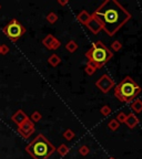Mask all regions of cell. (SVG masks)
<instances>
[{"label":"cell","mask_w":142,"mask_h":159,"mask_svg":"<svg viewBox=\"0 0 142 159\" xmlns=\"http://www.w3.org/2000/svg\"><path fill=\"white\" fill-rule=\"evenodd\" d=\"M89 148H88L87 146H85V145H83V146H81L79 148V152H80V155H82V156H87L88 154H89Z\"/></svg>","instance_id":"cb8c5ba5"},{"label":"cell","mask_w":142,"mask_h":159,"mask_svg":"<svg viewBox=\"0 0 142 159\" xmlns=\"http://www.w3.org/2000/svg\"><path fill=\"white\" fill-rule=\"evenodd\" d=\"M113 53L103 44L101 41H97L92 44V48L86 53V57L89 59V63L95 69H100L112 57Z\"/></svg>","instance_id":"277c9868"},{"label":"cell","mask_w":142,"mask_h":159,"mask_svg":"<svg viewBox=\"0 0 142 159\" xmlns=\"http://www.w3.org/2000/svg\"><path fill=\"white\" fill-rule=\"evenodd\" d=\"M0 54H1V44H0Z\"/></svg>","instance_id":"83f0119b"},{"label":"cell","mask_w":142,"mask_h":159,"mask_svg":"<svg viewBox=\"0 0 142 159\" xmlns=\"http://www.w3.org/2000/svg\"><path fill=\"white\" fill-rule=\"evenodd\" d=\"M140 92H141V87L130 76H125L115 89V97L121 102L125 103L133 101Z\"/></svg>","instance_id":"3957f363"},{"label":"cell","mask_w":142,"mask_h":159,"mask_svg":"<svg viewBox=\"0 0 142 159\" xmlns=\"http://www.w3.org/2000/svg\"><path fill=\"white\" fill-rule=\"evenodd\" d=\"M56 150H57L58 152H59V155L60 156H66V155L68 154V152H69V148H68L67 146H66V145H60L59 146V148L58 149H56Z\"/></svg>","instance_id":"e0dca14e"},{"label":"cell","mask_w":142,"mask_h":159,"mask_svg":"<svg viewBox=\"0 0 142 159\" xmlns=\"http://www.w3.org/2000/svg\"><path fill=\"white\" fill-rule=\"evenodd\" d=\"M91 17L97 20L101 25L103 31L107 32V34L110 37L115 34V32L119 31L120 28L131 19V15L129 11L115 0L103 1L95 10Z\"/></svg>","instance_id":"6da1fadb"},{"label":"cell","mask_w":142,"mask_h":159,"mask_svg":"<svg viewBox=\"0 0 142 159\" xmlns=\"http://www.w3.org/2000/svg\"><path fill=\"white\" fill-rule=\"evenodd\" d=\"M131 108L137 113L142 112V101L141 99H135V101H133L132 105H131Z\"/></svg>","instance_id":"5bb4252c"},{"label":"cell","mask_w":142,"mask_h":159,"mask_svg":"<svg viewBox=\"0 0 142 159\" xmlns=\"http://www.w3.org/2000/svg\"><path fill=\"white\" fill-rule=\"evenodd\" d=\"M48 62H49V64L51 65V66L56 67L59 65V63L61 62V60H60V57H58L57 54H52L49 59H48Z\"/></svg>","instance_id":"4fadbf2b"},{"label":"cell","mask_w":142,"mask_h":159,"mask_svg":"<svg viewBox=\"0 0 142 159\" xmlns=\"http://www.w3.org/2000/svg\"><path fill=\"white\" fill-rule=\"evenodd\" d=\"M125 118H127V115L125 114V113H119L118 114V116H117V120L119 123H125Z\"/></svg>","instance_id":"d4e9b609"},{"label":"cell","mask_w":142,"mask_h":159,"mask_svg":"<svg viewBox=\"0 0 142 159\" xmlns=\"http://www.w3.org/2000/svg\"><path fill=\"white\" fill-rule=\"evenodd\" d=\"M58 2H59V5H61V6H65V5H67V3H68V1H62V0H59V1H58Z\"/></svg>","instance_id":"4316f807"},{"label":"cell","mask_w":142,"mask_h":159,"mask_svg":"<svg viewBox=\"0 0 142 159\" xmlns=\"http://www.w3.org/2000/svg\"><path fill=\"white\" fill-rule=\"evenodd\" d=\"M109 159H115V158H113V157H111V158H109Z\"/></svg>","instance_id":"f1b7e54d"},{"label":"cell","mask_w":142,"mask_h":159,"mask_svg":"<svg viewBox=\"0 0 142 159\" xmlns=\"http://www.w3.org/2000/svg\"><path fill=\"white\" fill-rule=\"evenodd\" d=\"M95 86L98 89H100V91L103 93H108L110 89L115 86V82L112 81V79L107 74H103L102 76L100 77L95 82Z\"/></svg>","instance_id":"8992f818"},{"label":"cell","mask_w":142,"mask_h":159,"mask_svg":"<svg viewBox=\"0 0 142 159\" xmlns=\"http://www.w3.org/2000/svg\"><path fill=\"white\" fill-rule=\"evenodd\" d=\"M9 51H10L9 47H7L6 44H1V54L6 55L7 53H9Z\"/></svg>","instance_id":"484cf974"},{"label":"cell","mask_w":142,"mask_h":159,"mask_svg":"<svg viewBox=\"0 0 142 159\" xmlns=\"http://www.w3.org/2000/svg\"><path fill=\"white\" fill-rule=\"evenodd\" d=\"M29 118L28 115L23 112L22 109H18L17 112L11 116V120H12L15 124H17V126H20L23 122H26L27 119Z\"/></svg>","instance_id":"9c48e42d"},{"label":"cell","mask_w":142,"mask_h":159,"mask_svg":"<svg viewBox=\"0 0 142 159\" xmlns=\"http://www.w3.org/2000/svg\"><path fill=\"white\" fill-rule=\"evenodd\" d=\"M42 44L49 50H57L58 48H60L61 43H60L59 40L56 39L52 34H48L47 37L42 40Z\"/></svg>","instance_id":"ba28073f"},{"label":"cell","mask_w":142,"mask_h":159,"mask_svg":"<svg viewBox=\"0 0 142 159\" xmlns=\"http://www.w3.org/2000/svg\"><path fill=\"white\" fill-rule=\"evenodd\" d=\"M0 9H1V5H0Z\"/></svg>","instance_id":"f546056e"},{"label":"cell","mask_w":142,"mask_h":159,"mask_svg":"<svg viewBox=\"0 0 142 159\" xmlns=\"http://www.w3.org/2000/svg\"><path fill=\"white\" fill-rule=\"evenodd\" d=\"M66 49H67L70 53H73L76 50L78 49V44L75 42V41H72V40H71V41H69V42L66 44Z\"/></svg>","instance_id":"9a60e30c"},{"label":"cell","mask_w":142,"mask_h":159,"mask_svg":"<svg viewBox=\"0 0 142 159\" xmlns=\"http://www.w3.org/2000/svg\"><path fill=\"white\" fill-rule=\"evenodd\" d=\"M63 137H65L67 140H71V139L75 137V132L71 130V129H67V130L63 133Z\"/></svg>","instance_id":"ffe728a7"},{"label":"cell","mask_w":142,"mask_h":159,"mask_svg":"<svg viewBox=\"0 0 142 159\" xmlns=\"http://www.w3.org/2000/svg\"><path fill=\"white\" fill-rule=\"evenodd\" d=\"M100 112H101V114H102L103 116H108V115L111 114V108H110V106H108V105H105V106L101 107Z\"/></svg>","instance_id":"44dd1931"},{"label":"cell","mask_w":142,"mask_h":159,"mask_svg":"<svg viewBox=\"0 0 142 159\" xmlns=\"http://www.w3.org/2000/svg\"><path fill=\"white\" fill-rule=\"evenodd\" d=\"M90 18H91V15H89V13L86 11V10H82L81 12L78 15L77 19L78 21H80V22L82 23V25H87L88 22H89Z\"/></svg>","instance_id":"7c38bea8"},{"label":"cell","mask_w":142,"mask_h":159,"mask_svg":"<svg viewBox=\"0 0 142 159\" xmlns=\"http://www.w3.org/2000/svg\"><path fill=\"white\" fill-rule=\"evenodd\" d=\"M87 28L91 31L92 33H95V34H97V33H99L101 30H102V27H101V25H100L99 22H98L97 20L95 19V18H90L89 22L87 23Z\"/></svg>","instance_id":"30bf717a"},{"label":"cell","mask_w":142,"mask_h":159,"mask_svg":"<svg viewBox=\"0 0 142 159\" xmlns=\"http://www.w3.org/2000/svg\"><path fill=\"white\" fill-rule=\"evenodd\" d=\"M56 147L43 136L39 134L32 142L27 145L26 152L33 159H48L56 152Z\"/></svg>","instance_id":"7a4b0ae2"},{"label":"cell","mask_w":142,"mask_h":159,"mask_svg":"<svg viewBox=\"0 0 142 159\" xmlns=\"http://www.w3.org/2000/svg\"><path fill=\"white\" fill-rule=\"evenodd\" d=\"M2 31L12 42H17L18 40L26 33V28L18 20L12 19L3 27Z\"/></svg>","instance_id":"5b68a950"},{"label":"cell","mask_w":142,"mask_h":159,"mask_svg":"<svg viewBox=\"0 0 142 159\" xmlns=\"http://www.w3.org/2000/svg\"><path fill=\"white\" fill-rule=\"evenodd\" d=\"M47 21L49 23H55V22H57V20H58V16L56 15L55 12H50V13H48L47 15Z\"/></svg>","instance_id":"ac0fdd59"},{"label":"cell","mask_w":142,"mask_h":159,"mask_svg":"<svg viewBox=\"0 0 142 159\" xmlns=\"http://www.w3.org/2000/svg\"><path fill=\"white\" fill-rule=\"evenodd\" d=\"M108 127H109L111 130H117L118 128L120 127V123L118 122L117 119H111L109 123H108Z\"/></svg>","instance_id":"2e32d148"},{"label":"cell","mask_w":142,"mask_h":159,"mask_svg":"<svg viewBox=\"0 0 142 159\" xmlns=\"http://www.w3.org/2000/svg\"><path fill=\"white\" fill-rule=\"evenodd\" d=\"M95 70L97 69H95L92 64H90V63H88L87 66H86V72H87V74H89V75H92L93 73L95 72Z\"/></svg>","instance_id":"7402d4cb"},{"label":"cell","mask_w":142,"mask_h":159,"mask_svg":"<svg viewBox=\"0 0 142 159\" xmlns=\"http://www.w3.org/2000/svg\"><path fill=\"white\" fill-rule=\"evenodd\" d=\"M121 48H122V44H121L119 41H115V42L111 44V49H112L113 51H115V52H117V51H120Z\"/></svg>","instance_id":"603a6c76"},{"label":"cell","mask_w":142,"mask_h":159,"mask_svg":"<svg viewBox=\"0 0 142 159\" xmlns=\"http://www.w3.org/2000/svg\"><path fill=\"white\" fill-rule=\"evenodd\" d=\"M41 117H42V115L36 111V112L32 113V115H31V117H30V120H31L32 123H38L40 119H41Z\"/></svg>","instance_id":"d6986e66"},{"label":"cell","mask_w":142,"mask_h":159,"mask_svg":"<svg viewBox=\"0 0 142 159\" xmlns=\"http://www.w3.org/2000/svg\"><path fill=\"white\" fill-rule=\"evenodd\" d=\"M125 124H127V126L129 128H135L138 124H139V119L135 115L133 114H128L127 115V118L125 120Z\"/></svg>","instance_id":"8fae6325"},{"label":"cell","mask_w":142,"mask_h":159,"mask_svg":"<svg viewBox=\"0 0 142 159\" xmlns=\"http://www.w3.org/2000/svg\"><path fill=\"white\" fill-rule=\"evenodd\" d=\"M18 133H19L23 138H29L31 135L35 133V124H33L30 118H28L26 122H23L22 124L18 126Z\"/></svg>","instance_id":"52a82bcc"}]
</instances>
